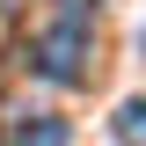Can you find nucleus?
<instances>
[{
	"label": "nucleus",
	"mask_w": 146,
	"mask_h": 146,
	"mask_svg": "<svg viewBox=\"0 0 146 146\" xmlns=\"http://www.w3.org/2000/svg\"><path fill=\"white\" fill-rule=\"evenodd\" d=\"M58 15H73V22H88V15H95V0H58Z\"/></svg>",
	"instance_id": "obj_4"
},
{
	"label": "nucleus",
	"mask_w": 146,
	"mask_h": 146,
	"mask_svg": "<svg viewBox=\"0 0 146 146\" xmlns=\"http://www.w3.org/2000/svg\"><path fill=\"white\" fill-rule=\"evenodd\" d=\"M36 73L44 80H58V88H80L88 80V22H73V15H58L51 29L36 36Z\"/></svg>",
	"instance_id": "obj_1"
},
{
	"label": "nucleus",
	"mask_w": 146,
	"mask_h": 146,
	"mask_svg": "<svg viewBox=\"0 0 146 146\" xmlns=\"http://www.w3.org/2000/svg\"><path fill=\"white\" fill-rule=\"evenodd\" d=\"M110 139H117V146H146V95L117 102V117H110Z\"/></svg>",
	"instance_id": "obj_2"
},
{
	"label": "nucleus",
	"mask_w": 146,
	"mask_h": 146,
	"mask_svg": "<svg viewBox=\"0 0 146 146\" xmlns=\"http://www.w3.org/2000/svg\"><path fill=\"white\" fill-rule=\"evenodd\" d=\"M139 58H146V29H139Z\"/></svg>",
	"instance_id": "obj_5"
},
{
	"label": "nucleus",
	"mask_w": 146,
	"mask_h": 146,
	"mask_svg": "<svg viewBox=\"0 0 146 146\" xmlns=\"http://www.w3.org/2000/svg\"><path fill=\"white\" fill-rule=\"evenodd\" d=\"M15 146H66V124H58V117H22Z\"/></svg>",
	"instance_id": "obj_3"
}]
</instances>
